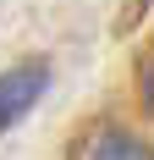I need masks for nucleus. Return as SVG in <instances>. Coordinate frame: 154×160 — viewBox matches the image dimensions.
Instances as JSON below:
<instances>
[{
	"label": "nucleus",
	"instance_id": "nucleus-2",
	"mask_svg": "<svg viewBox=\"0 0 154 160\" xmlns=\"http://www.w3.org/2000/svg\"><path fill=\"white\" fill-rule=\"evenodd\" d=\"M88 160H154V149L143 138H132V132H121V127H105L88 144Z\"/></svg>",
	"mask_w": 154,
	"mask_h": 160
},
{
	"label": "nucleus",
	"instance_id": "nucleus-1",
	"mask_svg": "<svg viewBox=\"0 0 154 160\" xmlns=\"http://www.w3.org/2000/svg\"><path fill=\"white\" fill-rule=\"evenodd\" d=\"M44 88H50V66L44 61H22V66H11V72H0V132L17 127V122L39 105Z\"/></svg>",
	"mask_w": 154,
	"mask_h": 160
},
{
	"label": "nucleus",
	"instance_id": "nucleus-3",
	"mask_svg": "<svg viewBox=\"0 0 154 160\" xmlns=\"http://www.w3.org/2000/svg\"><path fill=\"white\" fill-rule=\"evenodd\" d=\"M143 105H149V116H154V61H149V72H143Z\"/></svg>",
	"mask_w": 154,
	"mask_h": 160
}]
</instances>
